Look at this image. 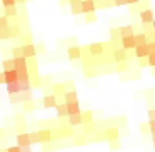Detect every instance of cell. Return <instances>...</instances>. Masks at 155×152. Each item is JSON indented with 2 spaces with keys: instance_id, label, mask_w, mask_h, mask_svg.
I'll return each instance as SVG.
<instances>
[{
  "instance_id": "cell-1",
  "label": "cell",
  "mask_w": 155,
  "mask_h": 152,
  "mask_svg": "<svg viewBox=\"0 0 155 152\" xmlns=\"http://www.w3.org/2000/svg\"><path fill=\"white\" fill-rule=\"evenodd\" d=\"M5 89H7L8 95H14V94H18V92L32 90V84H30V80H15L12 84H7Z\"/></svg>"
},
{
  "instance_id": "cell-2",
  "label": "cell",
  "mask_w": 155,
  "mask_h": 152,
  "mask_svg": "<svg viewBox=\"0 0 155 152\" xmlns=\"http://www.w3.org/2000/svg\"><path fill=\"white\" fill-rule=\"evenodd\" d=\"M10 97V104H24V102L34 100V92L27 90V92H18V94L8 95Z\"/></svg>"
},
{
  "instance_id": "cell-3",
  "label": "cell",
  "mask_w": 155,
  "mask_h": 152,
  "mask_svg": "<svg viewBox=\"0 0 155 152\" xmlns=\"http://www.w3.org/2000/svg\"><path fill=\"white\" fill-rule=\"evenodd\" d=\"M87 50H88V55H90V57H102V55L105 54V47H104V44H100V42L90 44L87 47Z\"/></svg>"
},
{
  "instance_id": "cell-4",
  "label": "cell",
  "mask_w": 155,
  "mask_h": 152,
  "mask_svg": "<svg viewBox=\"0 0 155 152\" xmlns=\"http://www.w3.org/2000/svg\"><path fill=\"white\" fill-rule=\"evenodd\" d=\"M138 17H140L142 25H150L152 22L155 20V12L152 10V8H147V10L138 12Z\"/></svg>"
},
{
  "instance_id": "cell-5",
  "label": "cell",
  "mask_w": 155,
  "mask_h": 152,
  "mask_svg": "<svg viewBox=\"0 0 155 152\" xmlns=\"http://www.w3.org/2000/svg\"><path fill=\"white\" fill-rule=\"evenodd\" d=\"M112 59H114V62H127L128 60V52L124 50L122 47H117L112 50Z\"/></svg>"
},
{
  "instance_id": "cell-6",
  "label": "cell",
  "mask_w": 155,
  "mask_h": 152,
  "mask_svg": "<svg viewBox=\"0 0 155 152\" xmlns=\"http://www.w3.org/2000/svg\"><path fill=\"white\" fill-rule=\"evenodd\" d=\"M22 47V54H24V57L27 59H35V55H37V49H35V44L34 42H30V44H24L20 45Z\"/></svg>"
},
{
  "instance_id": "cell-7",
  "label": "cell",
  "mask_w": 155,
  "mask_h": 152,
  "mask_svg": "<svg viewBox=\"0 0 155 152\" xmlns=\"http://www.w3.org/2000/svg\"><path fill=\"white\" fill-rule=\"evenodd\" d=\"M135 35V34H134ZM134 35H130V37H122L120 39V47L124 49V50H134L135 47H137V44H135V37Z\"/></svg>"
},
{
  "instance_id": "cell-8",
  "label": "cell",
  "mask_w": 155,
  "mask_h": 152,
  "mask_svg": "<svg viewBox=\"0 0 155 152\" xmlns=\"http://www.w3.org/2000/svg\"><path fill=\"white\" fill-rule=\"evenodd\" d=\"M104 139H105V140H108V142L118 140V139H120V132H118L117 127H108V129H105V130H104Z\"/></svg>"
},
{
  "instance_id": "cell-9",
  "label": "cell",
  "mask_w": 155,
  "mask_h": 152,
  "mask_svg": "<svg viewBox=\"0 0 155 152\" xmlns=\"http://www.w3.org/2000/svg\"><path fill=\"white\" fill-rule=\"evenodd\" d=\"M80 7H82V14H95V10H97L95 0H82Z\"/></svg>"
},
{
  "instance_id": "cell-10",
  "label": "cell",
  "mask_w": 155,
  "mask_h": 152,
  "mask_svg": "<svg viewBox=\"0 0 155 152\" xmlns=\"http://www.w3.org/2000/svg\"><path fill=\"white\" fill-rule=\"evenodd\" d=\"M67 55L70 60H78V59H82V47H78V45H70V47L67 49Z\"/></svg>"
},
{
  "instance_id": "cell-11",
  "label": "cell",
  "mask_w": 155,
  "mask_h": 152,
  "mask_svg": "<svg viewBox=\"0 0 155 152\" xmlns=\"http://www.w3.org/2000/svg\"><path fill=\"white\" fill-rule=\"evenodd\" d=\"M134 55H135L137 59H147L148 55H150L147 44H145V45H137V47L134 49Z\"/></svg>"
},
{
  "instance_id": "cell-12",
  "label": "cell",
  "mask_w": 155,
  "mask_h": 152,
  "mask_svg": "<svg viewBox=\"0 0 155 152\" xmlns=\"http://www.w3.org/2000/svg\"><path fill=\"white\" fill-rule=\"evenodd\" d=\"M42 104H44L45 109H55V107H57V97H55L54 94L44 95V99H42Z\"/></svg>"
},
{
  "instance_id": "cell-13",
  "label": "cell",
  "mask_w": 155,
  "mask_h": 152,
  "mask_svg": "<svg viewBox=\"0 0 155 152\" xmlns=\"http://www.w3.org/2000/svg\"><path fill=\"white\" fill-rule=\"evenodd\" d=\"M67 105V114L68 115H75V114H80L82 109H80V102L75 100V102H65Z\"/></svg>"
},
{
  "instance_id": "cell-14",
  "label": "cell",
  "mask_w": 155,
  "mask_h": 152,
  "mask_svg": "<svg viewBox=\"0 0 155 152\" xmlns=\"http://www.w3.org/2000/svg\"><path fill=\"white\" fill-rule=\"evenodd\" d=\"M38 139H40V144L52 142V129H40L38 130Z\"/></svg>"
},
{
  "instance_id": "cell-15",
  "label": "cell",
  "mask_w": 155,
  "mask_h": 152,
  "mask_svg": "<svg viewBox=\"0 0 155 152\" xmlns=\"http://www.w3.org/2000/svg\"><path fill=\"white\" fill-rule=\"evenodd\" d=\"M17 145H18V147L32 145L30 144V135H28V132H20V134H17Z\"/></svg>"
},
{
  "instance_id": "cell-16",
  "label": "cell",
  "mask_w": 155,
  "mask_h": 152,
  "mask_svg": "<svg viewBox=\"0 0 155 152\" xmlns=\"http://www.w3.org/2000/svg\"><path fill=\"white\" fill-rule=\"evenodd\" d=\"M67 124L70 127H77V125H82L84 120H82V112L80 114H75V115H68L67 117Z\"/></svg>"
},
{
  "instance_id": "cell-17",
  "label": "cell",
  "mask_w": 155,
  "mask_h": 152,
  "mask_svg": "<svg viewBox=\"0 0 155 152\" xmlns=\"http://www.w3.org/2000/svg\"><path fill=\"white\" fill-rule=\"evenodd\" d=\"M2 72H4V70H2ZM4 75H5V85L12 84V82H15V80H18V75H17V72H15V70H7V72H4Z\"/></svg>"
},
{
  "instance_id": "cell-18",
  "label": "cell",
  "mask_w": 155,
  "mask_h": 152,
  "mask_svg": "<svg viewBox=\"0 0 155 152\" xmlns=\"http://www.w3.org/2000/svg\"><path fill=\"white\" fill-rule=\"evenodd\" d=\"M52 92H54L55 97H57V95H62V97H64V94L67 92V87H65V84H54L52 85Z\"/></svg>"
},
{
  "instance_id": "cell-19",
  "label": "cell",
  "mask_w": 155,
  "mask_h": 152,
  "mask_svg": "<svg viewBox=\"0 0 155 152\" xmlns=\"http://www.w3.org/2000/svg\"><path fill=\"white\" fill-rule=\"evenodd\" d=\"M55 110H57V117H58V119L68 117V114H67V105H65V102H64V104H57Z\"/></svg>"
},
{
  "instance_id": "cell-20",
  "label": "cell",
  "mask_w": 155,
  "mask_h": 152,
  "mask_svg": "<svg viewBox=\"0 0 155 152\" xmlns=\"http://www.w3.org/2000/svg\"><path fill=\"white\" fill-rule=\"evenodd\" d=\"M75 100H78L77 90H67L64 94V102H75Z\"/></svg>"
},
{
  "instance_id": "cell-21",
  "label": "cell",
  "mask_w": 155,
  "mask_h": 152,
  "mask_svg": "<svg viewBox=\"0 0 155 152\" xmlns=\"http://www.w3.org/2000/svg\"><path fill=\"white\" fill-rule=\"evenodd\" d=\"M135 30H134V25H124V27H120V39L122 37H130V35H134Z\"/></svg>"
},
{
  "instance_id": "cell-22",
  "label": "cell",
  "mask_w": 155,
  "mask_h": 152,
  "mask_svg": "<svg viewBox=\"0 0 155 152\" xmlns=\"http://www.w3.org/2000/svg\"><path fill=\"white\" fill-rule=\"evenodd\" d=\"M4 15H5V17H7V19L17 17V15H18L17 5H14V7H5V8H4Z\"/></svg>"
},
{
  "instance_id": "cell-23",
  "label": "cell",
  "mask_w": 155,
  "mask_h": 152,
  "mask_svg": "<svg viewBox=\"0 0 155 152\" xmlns=\"http://www.w3.org/2000/svg\"><path fill=\"white\" fill-rule=\"evenodd\" d=\"M134 37H135V44H137V45H145V44H148V39H147V35H145L143 32H140V34H135Z\"/></svg>"
},
{
  "instance_id": "cell-24",
  "label": "cell",
  "mask_w": 155,
  "mask_h": 152,
  "mask_svg": "<svg viewBox=\"0 0 155 152\" xmlns=\"http://www.w3.org/2000/svg\"><path fill=\"white\" fill-rule=\"evenodd\" d=\"M82 120H84V124H92L94 122V112L92 110L82 112Z\"/></svg>"
},
{
  "instance_id": "cell-25",
  "label": "cell",
  "mask_w": 155,
  "mask_h": 152,
  "mask_svg": "<svg viewBox=\"0 0 155 152\" xmlns=\"http://www.w3.org/2000/svg\"><path fill=\"white\" fill-rule=\"evenodd\" d=\"M114 5V2L112 0H98V2H95V7L97 8H108Z\"/></svg>"
},
{
  "instance_id": "cell-26",
  "label": "cell",
  "mask_w": 155,
  "mask_h": 152,
  "mask_svg": "<svg viewBox=\"0 0 155 152\" xmlns=\"http://www.w3.org/2000/svg\"><path fill=\"white\" fill-rule=\"evenodd\" d=\"M137 8H138V12H142V10H147V8H152V2L150 0H143V2H138L137 4Z\"/></svg>"
},
{
  "instance_id": "cell-27",
  "label": "cell",
  "mask_w": 155,
  "mask_h": 152,
  "mask_svg": "<svg viewBox=\"0 0 155 152\" xmlns=\"http://www.w3.org/2000/svg\"><path fill=\"white\" fill-rule=\"evenodd\" d=\"M2 67H4V72L14 70V59H5V60L2 62Z\"/></svg>"
},
{
  "instance_id": "cell-28",
  "label": "cell",
  "mask_w": 155,
  "mask_h": 152,
  "mask_svg": "<svg viewBox=\"0 0 155 152\" xmlns=\"http://www.w3.org/2000/svg\"><path fill=\"white\" fill-rule=\"evenodd\" d=\"M18 57H24V54H22V47L20 45H15V47L12 49V59H18Z\"/></svg>"
},
{
  "instance_id": "cell-29",
  "label": "cell",
  "mask_w": 155,
  "mask_h": 152,
  "mask_svg": "<svg viewBox=\"0 0 155 152\" xmlns=\"http://www.w3.org/2000/svg\"><path fill=\"white\" fill-rule=\"evenodd\" d=\"M117 39H120V27L110 29V40H117Z\"/></svg>"
},
{
  "instance_id": "cell-30",
  "label": "cell",
  "mask_w": 155,
  "mask_h": 152,
  "mask_svg": "<svg viewBox=\"0 0 155 152\" xmlns=\"http://www.w3.org/2000/svg\"><path fill=\"white\" fill-rule=\"evenodd\" d=\"M30 144L34 145V144H40V139H38V130H32L30 134Z\"/></svg>"
},
{
  "instance_id": "cell-31",
  "label": "cell",
  "mask_w": 155,
  "mask_h": 152,
  "mask_svg": "<svg viewBox=\"0 0 155 152\" xmlns=\"http://www.w3.org/2000/svg\"><path fill=\"white\" fill-rule=\"evenodd\" d=\"M10 25V19H7L5 15H0V30L2 29H7Z\"/></svg>"
},
{
  "instance_id": "cell-32",
  "label": "cell",
  "mask_w": 155,
  "mask_h": 152,
  "mask_svg": "<svg viewBox=\"0 0 155 152\" xmlns=\"http://www.w3.org/2000/svg\"><path fill=\"white\" fill-rule=\"evenodd\" d=\"M94 132H97V129H95V124L92 122V124H85V129H84V134H94Z\"/></svg>"
},
{
  "instance_id": "cell-33",
  "label": "cell",
  "mask_w": 155,
  "mask_h": 152,
  "mask_svg": "<svg viewBox=\"0 0 155 152\" xmlns=\"http://www.w3.org/2000/svg\"><path fill=\"white\" fill-rule=\"evenodd\" d=\"M128 69H130V67H128L127 62H118L117 67H115V70H117V72H127Z\"/></svg>"
},
{
  "instance_id": "cell-34",
  "label": "cell",
  "mask_w": 155,
  "mask_h": 152,
  "mask_svg": "<svg viewBox=\"0 0 155 152\" xmlns=\"http://www.w3.org/2000/svg\"><path fill=\"white\" fill-rule=\"evenodd\" d=\"M70 10H72V14H74V15H80V14H82L80 4H72V5H70Z\"/></svg>"
},
{
  "instance_id": "cell-35",
  "label": "cell",
  "mask_w": 155,
  "mask_h": 152,
  "mask_svg": "<svg viewBox=\"0 0 155 152\" xmlns=\"http://www.w3.org/2000/svg\"><path fill=\"white\" fill-rule=\"evenodd\" d=\"M97 15L95 14H85V24H94V22H97Z\"/></svg>"
},
{
  "instance_id": "cell-36",
  "label": "cell",
  "mask_w": 155,
  "mask_h": 152,
  "mask_svg": "<svg viewBox=\"0 0 155 152\" xmlns=\"http://www.w3.org/2000/svg\"><path fill=\"white\" fill-rule=\"evenodd\" d=\"M87 142H88V139H87V135H85V134H82V135H78V137H75V144H77V145L87 144Z\"/></svg>"
},
{
  "instance_id": "cell-37",
  "label": "cell",
  "mask_w": 155,
  "mask_h": 152,
  "mask_svg": "<svg viewBox=\"0 0 155 152\" xmlns=\"http://www.w3.org/2000/svg\"><path fill=\"white\" fill-rule=\"evenodd\" d=\"M24 110H25V112H28V110H35V104H34V100L24 102Z\"/></svg>"
},
{
  "instance_id": "cell-38",
  "label": "cell",
  "mask_w": 155,
  "mask_h": 152,
  "mask_svg": "<svg viewBox=\"0 0 155 152\" xmlns=\"http://www.w3.org/2000/svg\"><path fill=\"white\" fill-rule=\"evenodd\" d=\"M120 147H122L120 140H112L110 142V150H120Z\"/></svg>"
},
{
  "instance_id": "cell-39",
  "label": "cell",
  "mask_w": 155,
  "mask_h": 152,
  "mask_svg": "<svg viewBox=\"0 0 155 152\" xmlns=\"http://www.w3.org/2000/svg\"><path fill=\"white\" fill-rule=\"evenodd\" d=\"M14 5H17V2L15 0H2V7H14Z\"/></svg>"
},
{
  "instance_id": "cell-40",
  "label": "cell",
  "mask_w": 155,
  "mask_h": 152,
  "mask_svg": "<svg viewBox=\"0 0 155 152\" xmlns=\"http://www.w3.org/2000/svg\"><path fill=\"white\" fill-rule=\"evenodd\" d=\"M147 60H148V67H155V54H150L147 57Z\"/></svg>"
},
{
  "instance_id": "cell-41",
  "label": "cell",
  "mask_w": 155,
  "mask_h": 152,
  "mask_svg": "<svg viewBox=\"0 0 155 152\" xmlns=\"http://www.w3.org/2000/svg\"><path fill=\"white\" fill-rule=\"evenodd\" d=\"M138 67H140V69L148 67V60H147V59H138Z\"/></svg>"
},
{
  "instance_id": "cell-42",
  "label": "cell",
  "mask_w": 155,
  "mask_h": 152,
  "mask_svg": "<svg viewBox=\"0 0 155 152\" xmlns=\"http://www.w3.org/2000/svg\"><path fill=\"white\" fill-rule=\"evenodd\" d=\"M54 145H50V142H48V144H42V150L44 152H50V150H54Z\"/></svg>"
},
{
  "instance_id": "cell-43",
  "label": "cell",
  "mask_w": 155,
  "mask_h": 152,
  "mask_svg": "<svg viewBox=\"0 0 155 152\" xmlns=\"http://www.w3.org/2000/svg\"><path fill=\"white\" fill-rule=\"evenodd\" d=\"M147 47H148V52H150V54H155V42H153V40L148 42Z\"/></svg>"
},
{
  "instance_id": "cell-44",
  "label": "cell",
  "mask_w": 155,
  "mask_h": 152,
  "mask_svg": "<svg viewBox=\"0 0 155 152\" xmlns=\"http://www.w3.org/2000/svg\"><path fill=\"white\" fill-rule=\"evenodd\" d=\"M148 132L155 134V120H148Z\"/></svg>"
},
{
  "instance_id": "cell-45",
  "label": "cell",
  "mask_w": 155,
  "mask_h": 152,
  "mask_svg": "<svg viewBox=\"0 0 155 152\" xmlns=\"http://www.w3.org/2000/svg\"><path fill=\"white\" fill-rule=\"evenodd\" d=\"M5 152H20V147L18 145H10V147H7Z\"/></svg>"
},
{
  "instance_id": "cell-46",
  "label": "cell",
  "mask_w": 155,
  "mask_h": 152,
  "mask_svg": "<svg viewBox=\"0 0 155 152\" xmlns=\"http://www.w3.org/2000/svg\"><path fill=\"white\" fill-rule=\"evenodd\" d=\"M112 2H114L115 7H122V5H127V2H125V0H112Z\"/></svg>"
},
{
  "instance_id": "cell-47",
  "label": "cell",
  "mask_w": 155,
  "mask_h": 152,
  "mask_svg": "<svg viewBox=\"0 0 155 152\" xmlns=\"http://www.w3.org/2000/svg\"><path fill=\"white\" fill-rule=\"evenodd\" d=\"M148 120H155V109L148 110Z\"/></svg>"
},
{
  "instance_id": "cell-48",
  "label": "cell",
  "mask_w": 155,
  "mask_h": 152,
  "mask_svg": "<svg viewBox=\"0 0 155 152\" xmlns=\"http://www.w3.org/2000/svg\"><path fill=\"white\" fill-rule=\"evenodd\" d=\"M35 49H37V54H38V52H42V54L45 52V45H44V44H38V45H35Z\"/></svg>"
},
{
  "instance_id": "cell-49",
  "label": "cell",
  "mask_w": 155,
  "mask_h": 152,
  "mask_svg": "<svg viewBox=\"0 0 155 152\" xmlns=\"http://www.w3.org/2000/svg\"><path fill=\"white\" fill-rule=\"evenodd\" d=\"M140 129H142L143 134H147V132H148V124H140ZM148 134H150V132H148Z\"/></svg>"
},
{
  "instance_id": "cell-50",
  "label": "cell",
  "mask_w": 155,
  "mask_h": 152,
  "mask_svg": "<svg viewBox=\"0 0 155 152\" xmlns=\"http://www.w3.org/2000/svg\"><path fill=\"white\" fill-rule=\"evenodd\" d=\"M20 152H32V145H25V147H20Z\"/></svg>"
},
{
  "instance_id": "cell-51",
  "label": "cell",
  "mask_w": 155,
  "mask_h": 152,
  "mask_svg": "<svg viewBox=\"0 0 155 152\" xmlns=\"http://www.w3.org/2000/svg\"><path fill=\"white\" fill-rule=\"evenodd\" d=\"M125 2H127V5H137L140 0H125Z\"/></svg>"
},
{
  "instance_id": "cell-52",
  "label": "cell",
  "mask_w": 155,
  "mask_h": 152,
  "mask_svg": "<svg viewBox=\"0 0 155 152\" xmlns=\"http://www.w3.org/2000/svg\"><path fill=\"white\" fill-rule=\"evenodd\" d=\"M2 84H5V75H4V72H0V85Z\"/></svg>"
},
{
  "instance_id": "cell-53",
  "label": "cell",
  "mask_w": 155,
  "mask_h": 152,
  "mask_svg": "<svg viewBox=\"0 0 155 152\" xmlns=\"http://www.w3.org/2000/svg\"><path fill=\"white\" fill-rule=\"evenodd\" d=\"M80 2H82V0H68V4H80Z\"/></svg>"
},
{
  "instance_id": "cell-54",
  "label": "cell",
  "mask_w": 155,
  "mask_h": 152,
  "mask_svg": "<svg viewBox=\"0 0 155 152\" xmlns=\"http://www.w3.org/2000/svg\"><path fill=\"white\" fill-rule=\"evenodd\" d=\"M68 4V0H60V5H67Z\"/></svg>"
},
{
  "instance_id": "cell-55",
  "label": "cell",
  "mask_w": 155,
  "mask_h": 152,
  "mask_svg": "<svg viewBox=\"0 0 155 152\" xmlns=\"http://www.w3.org/2000/svg\"><path fill=\"white\" fill-rule=\"evenodd\" d=\"M150 25H152V30H153V32H155V20H153V22H152V24H150Z\"/></svg>"
},
{
  "instance_id": "cell-56",
  "label": "cell",
  "mask_w": 155,
  "mask_h": 152,
  "mask_svg": "<svg viewBox=\"0 0 155 152\" xmlns=\"http://www.w3.org/2000/svg\"><path fill=\"white\" fill-rule=\"evenodd\" d=\"M17 4H25V0H15Z\"/></svg>"
},
{
  "instance_id": "cell-57",
  "label": "cell",
  "mask_w": 155,
  "mask_h": 152,
  "mask_svg": "<svg viewBox=\"0 0 155 152\" xmlns=\"http://www.w3.org/2000/svg\"><path fill=\"white\" fill-rule=\"evenodd\" d=\"M152 75H153V77H155V67L152 69Z\"/></svg>"
},
{
  "instance_id": "cell-58",
  "label": "cell",
  "mask_w": 155,
  "mask_h": 152,
  "mask_svg": "<svg viewBox=\"0 0 155 152\" xmlns=\"http://www.w3.org/2000/svg\"><path fill=\"white\" fill-rule=\"evenodd\" d=\"M152 140H153V144H155V134H152Z\"/></svg>"
},
{
  "instance_id": "cell-59",
  "label": "cell",
  "mask_w": 155,
  "mask_h": 152,
  "mask_svg": "<svg viewBox=\"0 0 155 152\" xmlns=\"http://www.w3.org/2000/svg\"><path fill=\"white\" fill-rule=\"evenodd\" d=\"M25 2H34V0H25Z\"/></svg>"
},
{
  "instance_id": "cell-60",
  "label": "cell",
  "mask_w": 155,
  "mask_h": 152,
  "mask_svg": "<svg viewBox=\"0 0 155 152\" xmlns=\"http://www.w3.org/2000/svg\"><path fill=\"white\" fill-rule=\"evenodd\" d=\"M153 42H155V32H153Z\"/></svg>"
},
{
  "instance_id": "cell-61",
  "label": "cell",
  "mask_w": 155,
  "mask_h": 152,
  "mask_svg": "<svg viewBox=\"0 0 155 152\" xmlns=\"http://www.w3.org/2000/svg\"><path fill=\"white\" fill-rule=\"evenodd\" d=\"M153 149H155V144H153Z\"/></svg>"
},
{
  "instance_id": "cell-62",
  "label": "cell",
  "mask_w": 155,
  "mask_h": 152,
  "mask_svg": "<svg viewBox=\"0 0 155 152\" xmlns=\"http://www.w3.org/2000/svg\"><path fill=\"white\" fill-rule=\"evenodd\" d=\"M95 2H98V0H95Z\"/></svg>"
}]
</instances>
